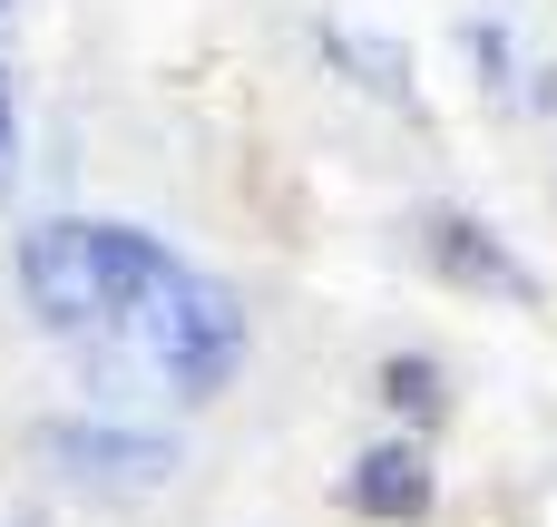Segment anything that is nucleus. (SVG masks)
Segmentation results:
<instances>
[{"label":"nucleus","mask_w":557,"mask_h":527,"mask_svg":"<svg viewBox=\"0 0 557 527\" xmlns=\"http://www.w3.org/2000/svg\"><path fill=\"white\" fill-rule=\"evenodd\" d=\"M0 10H10V0H0Z\"/></svg>","instance_id":"9"},{"label":"nucleus","mask_w":557,"mask_h":527,"mask_svg":"<svg viewBox=\"0 0 557 527\" xmlns=\"http://www.w3.org/2000/svg\"><path fill=\"white\" fill-rule=\"evenodd\" d=\"M343 499H352L362 518H421V509H431V469H421V450H372V460L343 479Z\"/></svg>","instance_id":"4"},{"label":"nucleus","mask_w":557,"mask_h":527,"mask_svg":"<svg viewBox=\"0 0 557 527\" xmlns=\"http://www.w3.org/2000/svg\"><path fill=\"white\" fill-rule=\"evenodd\" d=\"M49 460L78 479V489H108V499H147V489H166V469H176V450L166 440H147V430H49Z\"/></svg>","instance_id":"3"},{"label":"nucleus","mask_w":557,"mask_h":527,"mask_svg":"<svg viewBox=\"0 0 557 527\" xmlns=\"http://www.w3.org/2000/svg\"><path fill=\"white\" fill-rule=\"evenodd\" d=\"M382 381H392V411H441V372L431 362H392Z\"/></svg>","instance_id":"7"},{"label":"nucleus","mask_w":557,"mask_h":527,"mask_svg":"<svg viewBox=\"0 0 557 527\" xmlns=\"http://www.w3.org/2000/svg\"><path fill=\"white\" fill-rule=\"evenodd\" d=\"M323 49H333L343 68H362V88H382V98H411V78H401V49H392V39H362V29H323Z\"/></svg>","instance_id":"6"},{"label":"nucleus","mask_w":557,"mask_h":527,"mask_svg":"<svg viewBox=\"0 0 557 527\" xmlns=\"http://www.w3.org/2000/svg\"><path fill=\"white\" fill-rule=\"evenodd\" d=\"M98 362L157 381L166 401H215L235 381V362H245V313H235V293L215 274H196L186 254H166L157 284L127 303V323L98 342Z\"/></svg>","instance_id":"1"},{"label":"nucleus","mask_w":557,"mask_h":527,"mask_svg":"<svg viewBox=\"0 0 557 527\" xmlns=\"http://www.w3.org/2000/svg\"><path fill=\"white\" fill-rule=\"evenodd\" d=\"M166 244L137 235V225H98V215H59V225H29L20 235V293L29 313L59 332V342H108L127 323V303L157 284Z\"/></svg>","instance_id":"2"},{"label":"nucleus","mask_w":557,"mask_h":527,"mask_svg":"<svg viewBox=\"0 0 557 527\" xmlns=\"http://www.w3.org/2000/svg\"><path fill=\"white\" fill-rule=\"evenodd\" d=\"M431 254H441L460 284H490V293H539V284H529V264H509V254H499L470 215H441V225H431Z\"/></svg>","instance_id":"5"},{"label":"nucleus","mask_w":557,"mask_h":527,"mask_svg":"<svg viewBox=\"0 0 557 527\" xmlns=\"http://www.w3.org/2000/svg\"><path fill=\"white\" fill-rule=\"evenodd\" d=\"M10 166H20V117H10V78H0V186H10Z\"/></svg>","instance_id":"8"}]
</instances>
